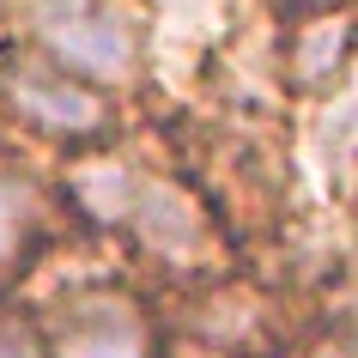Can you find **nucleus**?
<instances>
[{
	"label": "nucleus",
	"instance_id": "obj_3",
	"mask_svg": "<svg viewBox=\"0 0 358 358\" xmlns=\"http://www.w3.org/2000/svg\"><path fill=\"white\" fill-rule=\"evenodd\" d=\"M6 97L24 122H37L43 134H67V140H85L110 122L103 97L79 79L55 73V67H37V61H13L6 67Z\"/></svg>",
	"mask_w": 358,
	"mask_h": 358
},
{
	"label": "nucleus",
	"instance_id": "obj_7",
	"mask_svg": "<svg viewBox=\"0 0 358 358\" xmlns=\"http://www.w3.org/2000/svg\"><path fill=\"white\" fill-rule=\"evenodd\" d=\"M0 358H43V352H37V340H31V328L0 322Z\"/></svg>",
	"mask_w": 358,
	"mask_h": 358
},
{
	"label": "nucleus",
	"instance_id": "obj_1",
	"mask_svg": "<svg viewBox=\"0 0 358 358\" xmlns=\"http://www.w3.org/2000/svg\"><path fill=\"white\" fill-rule=\"evenodd\" d=\"M110 176V201L103 213L122 219V225L140 231V243L170 255V262H189L194 249L207 243V219L194 207L182 189H170V182H134V176H115V164H97Z\"/></svg>",
	"mask_w": 358,
	"mask_h": 358
},
{
	"label": "nucleus",
	"instance_id": "obj_4",
	"mask_svg": "<svg viewBox=\"0 0 358 358\" xmlns=\"http://www.w3.org/2000/svg\"><path fill=\"white\" fill-rule=\"evenodd\" d=\"M49 49H55L73 73H97V79H115L128 73L134 55H140V37H134L128 19H110V13H61L49 19Z\"/></svg>",
	"mask_w": 358,
	"mask_h": 358
},
{
	"label": "nucleus",
	"instance_id": "obj_6",
	"mask_svg": "<svg viewBox=\"0 0 358 358\" xmlns=\"http://www.w3.org/2000/svg\"><path fill=\"white\" fill-rule=\"evenodd\" d=\"M37 231H43L37 189H31L24 176H6V170H0V273L37 243Z\"/></svg>",
	"mask_w": 358,
	"mask_h": 358
},
{
	"label": "nucleus",
	"instance_id": "obj_8",
	"mask_svg": "<svg viewBox=\"0 0 358 358\" xmlns=\"http://www.w3.org/2000/svg\"><path fill=\"white\" fill-rule=\"evenodd\" d=\"M43 6H49V19H61V13H79L85 0H43Z\"/></svg>",
	"mask_w": 358,
	"mask_h": 358
},
{
	"label": "nucleus",
	"instance_id": "obj_2",
	"mask_svg": "<svg viewBox=\"0 0 358 358\" xmlns=\"http://www.w3.org/2000/svg\"><path fill=\"white\" fill-rule=\"evenodd\" d=\"M55 358H152V328L122 292L67 298L55 316Z\"/></svg>",
	"mask_w": 358,
	"mask_h": 358
},
{
	"label": "nucleus",
	"instance_id": "obj_5",
	"mask_svg": "<svg viewBox=\"0 0 358 358\" xmlns=\"http://www.w3.org/2000/svg\"><path fill=\"white\" fill-rule=\"evenodd\" d=\"M346 49H352V24L340 19H303V31L292 37V79L298 85H328V79L346 67Z\"/></svg>",
	"mask_w": 358,
	"mask_h": 358
}]
</instances>
